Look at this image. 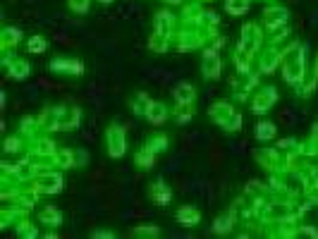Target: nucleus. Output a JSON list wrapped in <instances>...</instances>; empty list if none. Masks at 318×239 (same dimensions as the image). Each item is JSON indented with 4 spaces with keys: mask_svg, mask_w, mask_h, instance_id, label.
<instances>
[{
    "mask_svg": "<svg viewBox=\"0 0 318 239\" xmlns=\"http://www.w3.org/2000/svg\"><path fill=\"white\" fill-rule=\"evenodd\" d=\"M149 120L156 122V124H160V122L165 120V108L163 106H151L149 108Z\"/></svg>",
    "mask_w": 318,
    "mask_h": 239,
    "instance_id": "obj_5",
    "label": "nucleus"
},
{
    "mask_svg": "<svg viewBox=\"0 0 318 239\" xmlns=\"http://www.w3.org/2000/svg\"><path fill=\"white\" fill-rule=\"evenodd\" d=\"M273 101H275V91H273V89H268V93H263L261 98L254 103V110H256V113H263V108L270 106Z\"/></svg>",
    "mask_w": 318,
    "mask_h": 239,
    "instance_id": "obj_4",
    "label": "nucleus"
},
{
    "mask_svg": "<svg viewBox=\"0 0 318 239\" xmlns=\"http://www.w3.org/2000/svg\"><path fill=\"white\" fill-rule=\"evenodd\" d=\"M273 134H275V127H273V124H268V122L259 124V132H256V136H259V139H270Z\"/></svg>",
    "mask_w": 318,
    "mask_h": 239,
    "instance_id": "obj_7",
    "label": "nucleus"
},
{
    "mask_svg": "<svg viewBox=\"0 0 318 239\" xmlns=\"http://www.w3.org/2000/svg\"><path fill=\"white\" fill-rule=\"evenodd\" d=\"M249 7V2L247 0H227V10L232 14H239V12H244Z\"/></svg>",
    "mask_w": 318,
    "mask_h": 239,
    "instance_id": "obj_6",
    "label": "nucleus"
},
{
    "mask_svg": "<svg viewBox=\"0 0 318 239\" xmlns=\"http://www.w3.org/2000/svg\"><path fill=\"white\" fill-rule=\"evenodd\" d=\"M180 220H187V223L192 220V223H196V220H199V213H194V211H182V213H180Z\"/></svg>",
    "mask_w": 318,
    "mask_h": 239,
    "instance_id": "obj_9",
    "label": "nucleus"
},
{
    "mask_svg": "<svg viewBox=\"0 0 318 239\" xmlns=\"http://www.w3.org/2000/svg\"><path fill=\"white\" fill-rule=\"evenodd\" d=\"M108 148H110V156H115V158H120L125 153V134L120 127H112L108 132Z\"/></svg>",
    "mask_w": 318,
    "mask_h": 239,
    "instance_id": "obj_1",
    "label": "nucleus"
},
{
    "mask_svg": "<svg viewBox=\"0 0 318 239\" xmlns=\"http://www.w3.org/2000/svg\"><path fill=\"white\" fill-rule=\"evenodd\" d=\"M227 227H232V218H220L218 225H215V230H218V232H225Z\"/></svg>",
    "mask_w": 318,
    "mask_h": 239,
    "instance_id": "obj_10",
    "label": "nucleus"
},
{
    "mask_svg": "<svg viewBox=\"0 0 318 239\" xmlns=\"http://www.w3.org/2000/svg\"><path fill=\"white\" fill-rule=\"evenodd\" d=\"M170 2H180V0H170Z\"/></svg>",
    "mask_w": 318,
    "mask_h": 239,
    "instance_id": "obj_13",
    "label": "nucleus"
},
{
    "mask_svg": "<svg viewBox=\"0 0 318 239\" xmlns=\"http://www.w3.org/2000/svg\"><path fill=\"white\" fill-rule=\"evenodd\" d=\"M46 48V43H43L41 39H34L31 41V51H43Z\"/></svg>",
    "mask_w": 318,
    "mask_h": 239,
    "instance_id": "obj_11",
    "label": "nucleus"
},
{
    "mask_svg": "<svg viewBox=\"0 0 318 239\" xmlns=\"http://www.w3.org/2000/svg\"><path fill=\"white\" fill-rule=\"evenodd\" d=\"M175 98H177L180 103H187V101H192V98H194V86H189V84H182V86H177V91H175Z\"/></svg>",
    "mask_w": 318,
    "mask_h": 239,
    "instance_id": "obj_3",
    "label": "nucleus"
},
{
    "mask_svg": "<svg viewBox=\"0 0 318 239\" xmlns=\"http://www.w3.org/2000/svg\"><path fill=\"white\" fill-rule=\"evenodd\" d=\"M218 69H220L218 58H215L213 53H206V58H204V72H206V77H215Z\"/></svg>",
    "mask_w": 318,
    "mask_h": 239,
    "instance_id": "obj_2",
    "label": "nucleus"
},
{
    "mask_svg": "<svg viewBox=\"0 0 318 239\" xmlns=\"http://www.w3.org/2000/svg\"><path fill=\"white\" fill-rule=\"evenodd\" d=\"M72 7H74V10H86V0H72Z\"/></svg>",
    "mask_w": 318,
    "mask_h": 239,
    "instance_id": "obj_12",
    "label": "nucleus"
},
{
    "mask_svg": "<svg viewBox=\"0 0 318 239\" xmlns=\"http://www.w3.org/2000/svg\"><path fill=\"white\" fill-rule=\"evenodd\" d=\"M41 218L46 220V223H53V225H57V223H60V213H55V211H46Z\"/></svg>",
    "mask_w": 318,
    "mask_h": 239,
    "instance_id": "obj_8",
    "label": "nucleus"
}]
</instances>
